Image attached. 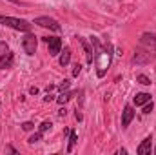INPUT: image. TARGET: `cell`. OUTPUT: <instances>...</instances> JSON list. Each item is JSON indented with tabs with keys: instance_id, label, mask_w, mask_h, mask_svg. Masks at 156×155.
<instances>
[{
	"instance_id": "17",
	"label": "cell",
	"mask_w": 156,
	"mask_h": 155,
	"mask_svg": "<svg viewBox=\"0 0 156 155\" xmlns=\"http://www.w3.org/2000/svg\"><path fill=\"white\" fill-rule=\"evenodd\" d=\"M42 135H44L42 131H38V133H35V135H31V137L27 139V142H29V144H35V142H38V141H42Z\"/></svg>"
},
{
	"instance_id": "5",
	"label": "cell",
	"mask_w": 156,
	"mask_h": 155,
	"mask_svg": "<svg viewBox=\"0 0 156 155\" xmlns=\"http://www.w3.org/2000/svg\"><path fill=\"white\" fill-rule=\"evenodd\" d=\"M45 44L49 47V55L51 57H56L58 53H62V40L58 37H45Z\"/></svg>"
},
{
	"instance_id": "8",
	"label": "cell",
	"mask_w": 156,
	"mask_h": 155,
	"mask_svg": "<svg viewBox=\"0 0 156 155\" xmlns=\"http://www.w3.org/2000/svg\"><path fill=\"white\" fill-rule=\"evenodd\" d=\"M78 42L82 44V47H83V51H85L87 64H93V62H94V47H93V44L87 42L85 39H82V37H78Z\"/></svg>"
},
{
	"instance_id": "19",
	"label": "cell",
	"mask_w": 156,
	"mask_h": 155,
	"mask_svg": "<svg viewBox=\"0 0 156 155\" xmlns=\"http://www.w3.org/2000/svg\"><path fill=\"white\" fill-rule=\"evenodd\" d=\"M153 108H154V104H153V100H149V102H145V104H144V112H142V113L149 115V113L153 112Z\"/></svg>"
},
{
	"instance_id": "20",
	"label": "cell",
	"mask_w": 156,
	"mask_h": 155,
	"mask_svg": "<svg viewBox=\"0 0 156 155\" xmlns=\"http://www.w3.org/2000/svg\"><path fill=\"white\" fill-rule=\"evenodd\" d=\"M51 126H53V124H51V122H49V120H44V122H42V124H40L38 131H42V133H45V131H47V130H51Z\"/></svg>"
},
{
	"instance_id": "2",
	"label": "cell",
	"mask_w": 156,
	"mask_h": 155,
	"mask_svg": "<svg viewBox=\"0 0 156 155\" xmlns=\"http://www.w3.org/2000/svg\"><path fill=\"white\" fill-rule=\"evenodd\" d=\"M0 24L7 26L11 29H16V31H26V33H29L33 28V24L24 18H15V17H5V15H0Z\"/></svg>"
},
{
	"instance_id": "9",
	"label": "cell",
	"mask_w": 156,
	"mask_h": 155,
	"mask_svg": "<svg viewBox=\"0 0 156 155\" xmlns=\"http://www.w3.org/2000/svg\"><path fill=\"white\" fill-rule=\"evenodd\" d=\"M13 64H15V55L9 49H5L4 53H0V70L13 68Z\"/></svg>"
},
{
	"instance_id": "1",
	"label": "cell",
	"mask_w": 156,
	"mask_h": 155,
	"mask_svg": "<svg viewBox=\"0 0 156 155\" xmlns=\"http://www.w3.org/2000/svg\"><path fill=\"white\" fill-rule=\"evenodd\" d=\"M91 44L94 47V66H96V75L102 78L109 66H111V60H113V46L107 44V46H102L100 40L96 37H91Z\"/></svg>"
},
{
	"instance_id": "13",
	"label": "cell",
	"mask_w": 156,
	"mask_h": 155,
	"mask_svg": "<svg viewBox=\"0 0 156 155\" xmlns=\"http://www.w3.org/2000/svg\"><path fill=\"white\" fill-rule=\"evenodd\" d=\"M73 95H75L73 91H66V93L62 91V93L56 97V102H58V104H66V102H69V100L73 99Z\"/></svg>"
},
{
	"instance_id": "25",
	"label": "cell",
	"mask_w": 156,
	"mask_h": 155,
	"mask_svg": "<svg viewBox=\"0 0 156 155\" xmlns=\"http://www.w3.org/2000/svg\"><path fill=\"white\" fill-rule=\"evenodd\" d=\"M9 2H15V4H18V0H9Z\"/></svg>"
},
{
	"instance_id": "26",
	"label": "cell",
	"mask_w": 156,
	"mask_h": 155,
	"mask_svg": "<svg viewBox=\"0 0 156 155\" xmlns=\"http://www.w3.org/2000/svg\"><path fill=\"white\" fill-rule=\"evenodd\" d=\"M154 153H156V148H154Z\"/></svg>"
},
{
	"instance_id": "23",
	"label": "cell",
	"mask_w": 156,
	"mask_h": 155,
	"mask_svg": "<svg viewBox=\"0 0 156 155\" xmlns=\"http://www.w3.org/2000/svg\"><path fill=\"white\" fill-rule=\"evenodd\" d=\"M29 93H31V95H37V93H38V88H35V86H33V88L29 89Z\"/></svg>"
},
{
	"instance_id": "3",
	"label": "cell",
	"mask_w": 156,
	"mask_h": 155,
	"mask_svg": "<svg viewBox=\"0 0 156 155\" xmlns=\"http://www.w3.org/2000/svg\"><path fill=\"white\" fill-rule=\"evenodd\" d=\"M154 60V53L149 51V49H144V47H138L134 51V57H133V62L136 66H147Z\"/></svg>"
},
{
	"instance_id": "16",
	"label": "cell",
	"mask_w": 156,
	"mask_h": 155,
	"mask_svg": "<svg viewBox=\"0 0 156 155\" xmlns=\"http://www.w3.org/2000/svg\"><path fill=\"white\" fill-rule=\"evenodd\" d=\"M136 80H138L140 84H144V86H151V78L147 77V75H144V73H142V75H138Z\"/></svg>"
},
{
	"instance_id": "15",
	"label": "cell",
	"mask_w": 156,
	"mask_h": 155,
	"mask_svg": "<svg viewBox=\"0 0 156 155\" xmlns=\"http://www.w3.org/2000/svg\"><path fill=\"white\" fill-rule=\"evenodd\" d=\"M76 141H78V135L75 133V131H69V146H67V152H69V153L73 152V148H75Z\"/></svg>"
},
{
	"instance_id": "12",
	"label": "cell",
	"mask_w": 156,
	"mask_h": 155,
	"mask_svg": "<svg viewBox=\"0 0 156 155\" xmlns=\"http://www.w3.org/2000/svg\"><path fill=\"white\" fill-rule=\"evenodd\" d=\"M149 100H151V95L149 93H136V97H134V104L136 106H144Z\"/></svg>"
},
{
	"instance_id": "18",
	"label": "cell",
	"mask_w": 156,
	"mask_h": 155,
	"mask_svg": "<svg viewBox=\"0 0 156 155\" xmlns=\"http://www.w3.org/2000/svg\"><path fill=\"white\" fill-rule=\"evenodd\" d=\"M69 86H71V82H69L67 78H64V80L58 84V89H60V91H67V89H69Z\"/></svg>"
},
{
	"instance_id": "21",
	"label": "cell",
	"mask_w": 156,
	"mask_h": 155,
	"mask_svg": "<svg viewBox=\"0 0 156 155\" xmlns=\"http://www.w3.org/2000/svg\"><path fill=\"white\" fill-rule=\"evenodd\" d=\"M33 128H35L33 122H22V130H24V131H31Z\"/></svg>"
},
{
	"instance_id": "14",
	"label": "cell",
	"mask_w": 156,
	"mask_h": 155,
	"mask_svg": "<svg viewBox=\"0 0 156 155\" xmlns=\"http://www.w3.org/2000/svg\"><path fill=\"white\" fill-rule=\"evenodd\" d=\"M71 60V49L69 47H64V53L60 55V66H67Z\"/></svg>"
},
{
	"instance_id": "24",
	"label": "cell",
	"mask_w": 156,
	"mask_h": 155,
	"mask_svg": "<svg viewBox=\"0 0 156 155\" xmlns=\"http://www.w3.org/2000/svg\"><path fill=\"white\" fill-rule=\"evenodd\" d=\"M66 113H67V112H66V108H62V110L58 112V115H60V117H66Z\"/></svg>"
},
{
	"instance_id": "7",
	"label": "cell",
	"mask_w": 156,
	"mask_h": 155,
	"mask_svg": "<svg viewBox=\"0 0 156 155\" xmlns=\"http://www.w3.org/2000/svg\"><path fill=\"white\" fill-rule=\"evenodd\" d=\"M140 44H142L145 49L156 53V33H144V35L140 37Z\"/></svg>"
},
{
	"instance_id": "4",
	"label": "cell",
	"mask_w": 156,
	"mask_h": 155,
	"mask_svg": "<svg viewBox=\"0 0 156 155\" xmlns=\"http://www.w3.org/2000/svg\"><path fill=\"white\" fill-rule=\"evenodd\" d=\"M33 24H37L40 28H45V29H51V31H60L62 29V26L55 18H51V17H37Z\"/></svg>"
},
{
	"instance_id": "11",
	"label": "cell",
	"mask_w": 156,
	"mask_h": 155,
	"mask_svg": "<svg viewBox=\"0 0 156 155\" xmlns=\"http://www.w3.org/2000/svg\"><path fill=\"white\" fill-rule=\"evenodd\" d=\"M151 152H153V137L149 135V137H145L140 142V146L136 148V153L138 155H151Z\"/></svg>"
},
{
	"instance_id": "6",
	"label": "cell",
	"mask_w": 156,
	"mask_h": 155,
	"mask_svg": "<svg viewBox=\"0 0 156 155\" xmlns=\"http://www.w3.org/2000/svg\"><path fill=\"white\" fill-rule=\"evenodd\" d=\"M22 47H24V51L27 55H35V51H37V37L33 33H27L22 39Z\"/></svg>"
},
{
	"instance_id": "10",
	"label": "cell",
	"mask_w": 156,
	"mask_h": 155,
	"mask_svg": "<svg viewBox=\"0 0 156 155\" xmlns=\"http://www.w3.org/2000/svg\"><path fill=\"white\" fill-rule=\"evenodd\" d=\"M134 119V108L131 104H125L123 112H122V128H127Z\"/></svg>"
},
{
	"instance_id": "22",
	"label": "cell",
	"mask_w": 156,
	"mask_h": 155,
	"mask_svg": "<svg viewBox=\"0 0 156 155\" xmlns=\"http://www.w3.org/2000/svg\"><path fill=\"white\" fill-rule=\"evenodd\" d=\"M80 71H82V66H80V64H75V68H73V77H78Z\"/></svg>"
}]
</instances>
